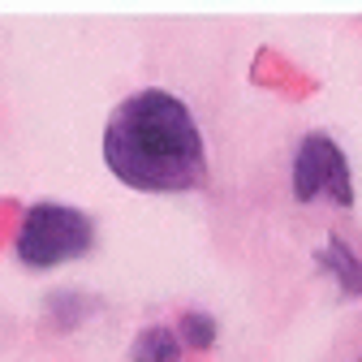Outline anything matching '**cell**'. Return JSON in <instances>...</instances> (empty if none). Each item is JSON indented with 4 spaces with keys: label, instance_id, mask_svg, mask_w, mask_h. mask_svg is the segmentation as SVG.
I'll return each instance as SVG.
<instances>
[{
    "label": "cell",
    "instance_id": "obj_1",
    "mask_svg": "<svg viewBox=\"0 0 362 362\" xmlns=\"http://www.w3.org/2000/svg\"><path fill=\"white\" fill-rule=\"evenodd\" d=\"M104 164L121 186L147 194H181L207 181V143L190 104L164 86L125 95L104 125Z\"/></svg>",
    "mask_w": 362,
    "mask_h": 362
},
{
    "label": "cell",
    "instance_id": "obj_2",
    "mask_svg": "<svg viewBox=\"0 0 362 362\" xmlns=\"http://www.w3.org/2000/svg\"><path fill=\"white\" fill-rule=\"evenodd\" d=\"M18 259L35 272L43 267H61L82 259L90 246H95V220H90L82 207L57 203V199H39L22 211L18 220Z\"/></svg>",
    "mask_w": 362,
    "mask_h": 362
},
{
    "label": "cell",
    "instance_id": "obj_3",
    "mask_svg": "<svg viewBox=\"0 0 362 362\" xmlns=\"http://www.w3.org/2000/svg\"><path fill=\"white\" fill-rule=\"evenodd\" d=\"M289 186L298 203H315V199H328L337 207H354V168L349 156L341 151V143L324 129H310L298 139L293 151V168H289Z\"/></svg>",
    "mask_w": 362,
    "mask_h": 362
},
{
    "label": "cell",
    "instance_id": "obj_4",
    "mask_svg": "<svg viewBox=\"0 0 362 362\" xmlns=\"http://www.w3.org/2000/svg\"><path fill=\"white\" fill-rule=\"evenodd\" d=\"M315 267L341 289V298H362V255L341 233H332L320 250H315Z\"/></svg>",
    "mask_w": 362,
    "mask_h": 362
},
{
    "label": "cell",
    "instance_id": "obj_5",
    "mask_svg": "<svg viewBox=\"0 0 362 362\" xmlns=\"http://www.w3.org/2000/svg\"><path fill=\"white\" fill-rule=\"evenodd\" d=\"M186 358V341H181L177 324H147L129 341V362H181Z\"/></svg>",
    "mask_w": 362,
    "mask_h": 362
},
{
    "label": "cell",
    "instance_id": "obj_6",
    "mask_svg": "<svg viewBox=\"0 0 362 362\" xmlns=\"http://www.w3.org/2000/svg\"><path fill=\"white\" fill-rule=\"evenodd\" d=\"M43 315H48L52 328L69 332V328H78L86 320V315H95V298H86L78 289H57V293H48V302H43Z\"/></svg>",
    "mask_w": 362,
    "mask_h": 362
},
{
    "label": "cell",
    "instance_id": "obj_7",
    "mask_svg": "<svg viewBox=\"0 0 362 362\" xmlns=\"http://www.w3.org/2000/svg\"><path fill=\"white\" fill-rule=\"evenodd\" d=\"M177 332H181V341H186V349H211L216 345V315L190 306V310L177 315Z\"/></svg>",
    "mask_w": 362,
    "mask_h": 362
},
{
    "label": "cell",
    "instance_id": "obj_8",
    "mask_svg": "<svg viewBox=\"0 0 362 362\" xmlns=\"http://www.w3.org/2000/svg\"><path fill=\"white\" fill-rule=\"evenodd\" d=\"M358 362H362V358H358Z\"/></svg>",
    "mask_w": 362,
    "mask_h": 362
}]
</instances>
